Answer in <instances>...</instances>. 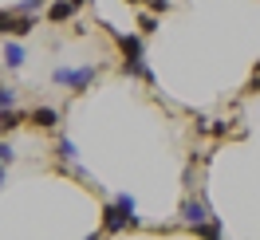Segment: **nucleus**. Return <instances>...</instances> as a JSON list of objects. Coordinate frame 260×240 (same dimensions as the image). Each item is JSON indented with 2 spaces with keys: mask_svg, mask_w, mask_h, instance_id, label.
<instances>
[{
  "mask_svg": "<svg viewBox=\"0 0 260 240\" xmlns=\"http://www.w3.org/2000/svg\"><path fill=\"white\" fill-rule=\"evenodd\" d=\"M51 79L59 83V87H71V91H91V83L99 79V67H55L51 71Z\"/></svg>",
  "mask_w": 260,
  "mask_h": 240,
  "instance_id": "nucleus-1",
  "label": "nucleus"
},
{
  "mask_svg": "<svg viewBox=\"0 0 260 240\" xmlns=\"http://www.w3.org/2000/svg\"><path fill=\"white\" fill-rule=\"evenodd\" d=\"M122 228H130V221L118 213V209H114V201H111V205L103 209V232H107V236H114V232H122Z\"/></svg>",
  "mask_w": 260,
  "mask_h": 240,
  "instance_id": "nucleus-2",
  "label": "nucleus"
},
{
  "mask_svg": "<svg viewBox=\"0 0 260 240\" xmlns=\"http://www.w3.org/2000/svg\"><path fill=\"white\" fill-rule=\"evenodd\" d=\"M28 118H32L40 130H55V126H59V111H55V107H36Z\"/></svg>",
  "mask_w": 260,
  "mask_h": 240,
  "instance_id": "nucleus-3",
  "label": "nucleus"
},
{
  "mask_svg": "<svg viewBox=\"0 0 260 240\" xmlns=\"http://www.w3.org/2000/svg\"><path fill=\"white\" fill-rule=\"evenodd\" d=\"M48 20H51V24H67V20H75V4H71V0H51Z\"/></svg>",
  "mask_w": 260,
  "mask_h": 240,
  "instance_id": "nucleus-4",
  "label": "nucleus"
},
{
  "mask_svg": "<svg viewBox=\"0 0 260 240\" xmlns=\"http://www.w3.org/2000/svg\"><path fill=\"white\" fill-rule=\"evenodd\" d=\"M181 221L197 228V224L209 221V213H205V205H201V201H185V205H181Z\"/></svg>",
  "mask_w": 260,
  "mask_h": 240,
  "instance_id": "nucleus-5",
  "label": "nucleus"
},
{
  "mask_svg": "<svg viewBox=\"0 0 260 240\" xmlns=\"http://www.w3.org/2000/svg\"><path fill=\"white\" fill-rule=\"evenodd\" d=\"M114 209L130 221V228H138V205H134V197H130V193H118V197H114Z\"/></svg>",
  "mask_w": 260,
  "mask_h": 240,
  "instance_id": "nucleus-6",
  "label": "nucleus"
},
{
  "mask_svg": "<svg viewBox=\"0 0 260 240\" xmlns=\"http://www.w3.org/2000/svg\"><path fill=\"white\" fill-rule=\"evenodd\" d=\"M20 126H24V114H20V111H12V107L0 111V138H8V134L20 130Z\"/></svg>",
  "mask_w": 260,
  "mask_h": 240,
  "instance_id": "nucleus-7",
  "label": "nucleus"
},
{
  "mask_svg": "<svg viewBox=\"0 0 260 240\" xmlns=\"http://www.w3.org/2000/svg\"><path fill=\"white\" fill-rule=\"evenodd\" d=\"M24 59H28V55H24V48H20V44H4V63L12 67V71H16V67H24Z\"/></svg>",
  "mask_w": 260,
  "mask_h": 240,
  "instance_id": "nucleus-8",
  "label": "nucleus"
},
{
  "mask_svg": "<svg viewBox=\"0 0 260 240\" xmlns=\"http://www.w3.org/2000/svg\"><path fill=\"white\" fill-rule=\"evenodd\" d=\"M28 32H36V20H32V16H16L8 36H28Z\"/></svg>",
  "mask_w": 260,
  "mask_h": 240,
  "instance_id": "nucleus-9",
  "label": "nucleus"
},
{
  "mask_svg": "<svg viewBox=\"0 0 260 240\" xmlns=\"http://www.w3.org/2000/svg\"><path fill=\"white\" fill-rule=\"evenodd\" d=\"M59 158H63V161H75V158H79V150H75L71 138H59Z\"/></svg>",
  "mask_w": 260,
  "mask_h": 240,
  "instance_id": "nucleus-10",
  "label": "nucleus"
},
{
  "mask_svg": "<svg viewBox=\"0 0 260 240\" xmlns=\"http://www.w3.org/2000/svg\"><path fill=\"white\" fill-rule=\"evenodd\" d=\"M197 236H205V240H221V224L213 221V224H197Z\"/></svg>",
  "mask_w": 260,
  "mask_h": 240,
  "instance_id": "nucleus-11",
  "label": "nucleus"
},
{
  "mask_svg": "<svg viewBox=\"0 0 260 240\" xmlns=\"http://www.w3.org/2000/svg\"><path fill=\"white\" fill-rule=\"evenodd\" d=\"M44 4H48V0H24V4L16 8V16H32V12H40Z\"/></svg>",
  "mask_w": 260,
  "mask_h": 240,
  "instance_id": "nucleus-12",
  "label": "nucleus"
},
{
  "mask_svg": "<svg viewBox=\"0 0 260 240\" xmlns=\"http://www.w3.org/2000/svg\"><path fill=\"white\" fill-rule=\"evenodd\" d=\"M16 161V150L8 146V138H0V165H12Z\"/></svg>",
  "mask_w": 260,
  "mask_h": 240,
  "instance_id": "nucleus-13",
  "label": "nucleus"
},
{
  "mask_svg": "<svg viewBox=\"0 0 260 240\" xmlns=\"http://www.w3.org/2000/svg\"><path fill=\"white\" fill-rule=\"evenodd\" d=\"M12 102H16V91L12 87H0V111H8Z\"/></svg>",
  "mask_w": 260,
  "mask_h": 240,
  "instance_id": "nucleus-14",
  "label": "nucleus"
},
{
  "mask_svg": "<svg viewBox=\"0 0 260 240\" xmlns=\"http://www.w3.org/2000/svg\"><path fill=\"white\" fill-rule=\"evenodd\" d=\"M12 20H16V12H8V8L0 12V36H4V32H12Z\"/></svg>",
  "mask_w": 260,
  "mask_h": 240,
  "instance_id": "nucleus-15",
  "label": "nucleus"
},
{
  "mask_svg": "<svg viewBox=\"0 0 260 240\" xmlns=\"http://www.w3.org/2000/svg\"><path fill=\"white\" fill-rule=\"evenodd\" d=\"M138 28H142V32H158V20L150 16V12H142V20H138Z\"/></svg>",
  "mask_w": 260,
  "mask_h": 240,
  "instance_id": "nucleus-16",
  "label": "nucleus"
},
{
  "mask_svg": "<svg viewBox=\"0 0 260 240\" xmlns=\"http://www.w3.org/2000/svg\"><path fill=\"white\" fill-rule=\"evenodd\" d=\"M150 8L154 12H170V0H150Z\"/></svg>",
  "mask_w": 260,
  "mask_h": 240,
  "instance_id": "nucleus-17",
  "label": "nucleus"
},
{
  "mask_svg": "<svg viewBox=\"0 0 260 240\" xmlns=\"http://www.w3.org/2000/svg\"><path fill=\"white\" fill-rule=\"evenodd\" d=\"M252 87L260 91V59H256V71H252Z\"/></svg>",
  "mask_w": 260,
  "mask_h": 240,
  "instance_id": "nucleus-18",
  "label": "nucleus"
},
{
  "mask_svg": "<svg viewBox=\"0 0 260 240\" xmlns=\"http://www.w3.org/2000/svg\"><path fill=\"white\" fill-rule=\"evenodd\" d=\"M87 240H107V232H91V236H87Z\"/></svg>",
  "mask_w": 260,
  "mask_h": 240,
  "instance_id": "nucleus-19",
  "label": "nucleus"
},
{
  "mask_svg": "<svg viewBox=\"0 0 260 240\" xmlns=\"http://www.w3.org/2000/svg\"><path fill=\"white\" fill-rule=\"evenodd\" d=\"M4 169H8V165H0V189H4Z\"/></svg>",
  "mask_w": 260,
  "mask_h": 240,
  "instance_id": "nucleus-20",
  "label": "nucleus"
},
{
  "mask_svg": "<svg viewBox=\"0 0 260 240\" xmlns=\"http://www.w3.org/2000/svg\"><path fill=\"white\" fill-rule=\"evenodd\" d=\"M71 4H75V8H83V4H87V0H71Z\"/></svg>",
  "mask_w": 260,
  "mask_h": 240,
  "instance_id": "nucleus-21",
  "label": "nucleus"
},
{
  "mask_svg": "<svg viewBox=\"0 0 260 240\" xmlns=\"http://www.w3.org/2000/svg\"><path fill=\"white\" fill-rule=\"evenodd\" d=\"M126 4H142V0H126Z\"/></svg>",
  "mask_w": 260,
  "mask_h": 240,
  "instance_id": "nucleus-22",
  "label": "nucleus"
}]
</instances>
